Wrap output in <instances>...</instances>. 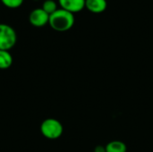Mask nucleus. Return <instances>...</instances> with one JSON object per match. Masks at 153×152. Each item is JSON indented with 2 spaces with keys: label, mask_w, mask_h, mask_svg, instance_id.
<instances>
[{
  "label": "nucleus",
  "mask_w": 153,
  "mask_h": 152,
  "mask_svg": "<svg viewBox=\"0 0 153 152\" xmlns=\"http://www.w3.org/2000/svg\"><path fill=\"white\" fill-rule=\"evenodd\" d=\"M36 1H37V0H36Z\"/></svg>",
  "instance_id": "12"
},
{
  "label": "nucleus",
  "mask_w": 153,
  "mask_h": 152,
  "mask_svg": "<svg viewBox=\"0 0 153 152\" xmlns=\"http://www.w3.org/2000/svg\"><path fill=\"white\" fill-rule=\"evenodd\" d=\"M29 21L30 23L34 27H44L49 22V15L42 8H36L30 12L29 15Z\"/></svg>",
  "instance_id": "4"
},
{
  "label": "nucleus",
  "mask_w": 153,
  "mask_h": 152,
  "mask_svg": "<svg viewBox=\"0 0 153 152\" xmlns=\"http://www.w3.org/2000/svg\"><path fill=\"white\" fill-rule=\"evenodd\" d=\"M107 0H85V8L92 13H101L107 9Z\"/></svg>",
  "instance_id": "6"
},
{
  "label": "nucleus",
  "mask_w": 153,
  "mask_h": 152,
  "mask_svg": "<svg viewBox=\"0 0 153 152\" xmlns=\"http://www.w3.org/2000/svg\"><path fill=\"white\" fill-rule=\"evenodd\" d=\"M0 1L4 6L11 9H15L20 7L24 0H0Z\"/></svg>",
  "instance_id": "10"
},
{
  "label": "nucleus",
  "mask_w": 153,
  "mask_h": 152,
  "mask_svg": "<svg viewBox=\"0 0 153 152\" xmlns=\"http://www.w3.org/2000/svg\"><path fill=\"white\" fill-rule=\"evenodd\" d=\"M58 3L62 9L74 14L85 8V0H58Z\"/></svg>",
  "instance_id": "5"
},
{
  "label": "nucleus",
  "mask_w": 153,
  "mask_h": 152,
  "mask_svg": "<svg viewBox=\"0 0 153 152\" xmlns=\"http://www.w3.org/2000/svg\"><path fill=\"white\" fill-rule=\"evenodd\" d=\"M94 152H106V148L103 146H97L95 148Z\"/></svg>",
  "instance_id": "11"
},
{
  "label": "nucleus",
  "mask_w": 153,
  "mask_h": 152,
  "mask_svg": "<svg viewBox=\"0 0 153 152\" xmlns=\"http://www.w3.org/2000/svg\"><path fill=\"white\" fill-rule=\"evenodd\" d=\"M48 15L52 14L57 10V4L55 0H45L41 7Z\"/></svg>",
  "instance_id": "9"
},
{
  "label": "nucleus",
  "mask_w": 153,
  "mask_h": 152,
  "mask_svg": "<svg viewBox=\"0 0 153 152\" xmlns=\"http://www.w3.org/2000/svg\"><path fill=\"white\" fill-rule=\"evenodd\" d=\"M106 152H126V144L121 141H112L106 146Z\"/></svg>",
  "instance_id": "7"
},
{
  "label": "nucleus",
  "mask_w": 153,
  "mask_h": 152,
  "mask_svg": "<svg viewBox=\"0 0 153 152\" xmlns=\"http://www.w3.org/2000/svg\"><path fill=\"white\" fill-rule=\"evenodd\" d=\"M17 35L13 27L5 23H0V50L9 51L14 47Z\"/></svg>",
  "instance_id": "3"
},
{
  "label": "nucleus",
  "mask_w": 153,
  "mask_h": 152,
  "mask_svg": "<svg viewBox=\"0 0 153 152\" xmlns=\"http://www.w3.org/2000/svg\"><path fill=\"white\" fill-rule=\"evenodd\" d=\"M40 132L45 138L49 140H56L62 136L64 127L57 119L47 118L40 125Z\"/></svg>",
  "instance_id": "2"
},
{
  "label": "nucleus",
  "mask_w": 153,
  "mask_h": 152,
  "mask_svg": "<svg viewBox=\"0 0 153 152\" xmlns=\"http://www.w3.org/2000/svg\"><path fill=\"white\" fill-rule=\"evenodd\" d=\"M74 13L60 8L49 15L48 24L53 30L63 32L69 30L74 26Z\"/></svg>",
  "instance_id": "1"
},
{
  "label": "nucleus",
  "mask_w": 153,
  "mask_h": 152,
  "mask_svg": "<svg viewBox=\"0 0 153 152\" xmlns=\"http://www.w3.org/2000/svg\"><path fill=\"white\" fill-rule=\"evenodd\" d=\"M13 59L9 51L0 50V69H8L13 65Z\"/></svg>",
  "instance_id": "8"
}]
</instances>
